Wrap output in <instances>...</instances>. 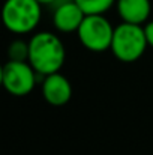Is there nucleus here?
Returning <instances> with one entry per match:
<instances>
[{"instance_id":"f257e3e1","label":"nucleus","mask_w":153,"mask_h":155,"mask_svg":"<svg viewBox=\"0 0 153 155\" xmlns=\"http://www.w3.org/2000/svg\"><path fill=\"white\" fill-rule=\"evenodd\" d=\"M66 59L62 39L53 32H38L29 41V62L39 75L59 72Z\"/></svg>"},{"instance_id":"9b49d317","label":"nucleus","mask_w":153,"mask_h":155,"mask_svg":"<svg viewBox=\"0 0 153 155\" xmlns=\"http://www.w3.org/2000/svg\"><path fill=\"white\" fill-rule=\"evenodd\" d=\"M144 33H146L149 47L153 48V20H149V21L144 24Z\"/></svg>"},{"instance_id":"423d86ee","label":"nucleus","mask_w":153,"mask_h":155,"mask_svg":"<svg viewBox=\"0 0 153 155\" xmlns=\"http://www.w3.org/2000/svg\"><path fill=\"white\" fill-rule=\"evenodd\" d=\"M84 17V11L75 0H62L54 6L53 24L60 33H77Z\"/></svg>"},{"instance_id":"0eeeda50","label":"nucleus","mask_w":153,"mask_h":155,"mask_svg":"<svg viewBox=\"0 0 153 155\" xmlns=\"http://www.w3.org/2000/svg\"><path fill=\"white\" fill-rule=\"evenodd\" d=\"M41 91L44 100L54 107H62L72 98V84L60 71L44 75Z\"/></svg>"},{"instance_id":"39448f33","label":"nucleus","mask_w":153,"mask_h":155,"mask_svg":"<svg viewBox=\"0 0 153 155\" xmlns=\"http://www.w3.org/2000/svg\"><path fill=\"white\" fill-rule=\"evenodd\" d=\"M36 74L29 60H8L2 68V84L8 94L26 97L35 89Z\"/></svg>"},{"instance_id":"f03ea898","label":"nucleus","mask_w":153,"mask_h":155,"mask_svg":"<svg viewBox=\"0 0 153 155\" xmlns=\"http://www.w3.org/2000/svg\"><path fill=\"white\" fill-rule=\"evenodd\" d=\"M42 5L38 0H6L2 9L5 27L15 35L32 33L41 23Z\"/></svg>"},{"instance_id":"7ed1b4c3","label":"nucleus","mask_w":153,"mask_h":155,"mask_svg":"<svg viewBox=\"0 0 153 155\" xmlns=\"http://www.w3.org/2000/svg\"><path fill=\"white\" fill-rule=\"evenodd\" d=\"M147 47L149 44L144 33V26L122 21L119 26L114 27L110 50L117 60L132 63L144 54Z\"/></svg>"},{"instance_id":"f8f14e48","label":"nucleus","mask_w":153,"mask_h":155,"mask_svg":"<svg viewBox=\"0 0 153 155\" xmlns=\"http://www.w3.org/2000/svg\"><path fill=\"white\" fill-rule=\"evenodd\" d=\"M38 2H39L42 6H44V5H48V6H56V5H57L59 2H62V0H38Z\"/></svg>"},{"instance_id":"9d476101","label":"nucleus","mask_w":153,"mask_h":155,"mask_svg":"<svg viewBox=\"0 0 153 155\" xmlns=\"http://www.w3.org/2000/svg\"><path fill=\"white\" fill-rule=\"evenodd\" d=\"M9 60H29V41L14 39L8 47Z\"/></svg>"},{"instance_id":"6e6552de","label":"nucleus","mask_w":153,"mask_h":155,"mask_svg":"<svg viewBox=\"0 0 153 155\" xmlns=\"http://www.w3.org/2000/svg\"><path fill=\"white\" fill-rule=\"evenodd\" d=\"M116 8L122 21L140 26L146 24L152 14L150 0H117Z\"/></svg>"},{"instance_id":"1a4fd4ad","label":"nucleus","mask_w":153,"mask_h":155,"mask_svg":"<svg viewBox=\"0 0 153 155\" xmlns=\"http://www.w3.org/2000/svg\"><path fill=\"white\" fill-rule=\"evenodd\" d=\"M80 8L84 11L86 15H92V14H105L107 11H110L117 0H75Z\"/></svg>"},{"instance_id":"20e7f679","label":"nucleus","mask_w":153,"mask_h":155,"mask_svg":"<svg viewBox=\"0 0 153 155\" xmlns=\"http://www.w3.org/2000/svg\"><path fill=\"white\" fill-rule=\"evenodd\" d=\"M113 35H114V27L104 17V14L86 15L77 32L81 45L93 53H102L110 50Z\"/></svg>"}]
</instances>
